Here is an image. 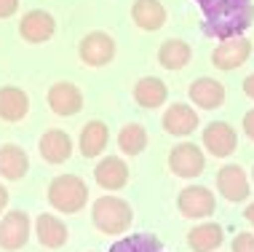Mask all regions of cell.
<instances>
[{"label":"cell","instance_id":"cell-1","mask_svg":"<svg viewBox=\"0 0 254 252\" xmlns=\"http://www.w3.org/2000/svg\"><path fill=\"white\" fill-rule=\"evenodd\" d=\"M206 13V30L217 38H236L252 24V0H198Z\"/></svg>","mask_w":254,"mask_h":252},{"label":"cell","instance_id":"cell-2","mask_svg":"<svg viewBox=\"0 0 254 252\" xmlns=\"http://www.w3.org/2000/svg\"><path fill=\"white\" fill-rule=\"evenodd\" d=\"M91 220L94 226H97V231H102V234H126L128 226H131L134 220V209L131 204H128L126 199H121V196H102V199L94 201L91 207Z\"/></svg>","mask_w":254,"mask_h":252},{"label":"cell","instance_id":"cell-3","mask_svg":"<svg viewBox=\"0 0 254 252\" xmlns=\"http://www.w3.org/2000/svg\"><path fill=\"white\" fill-rule=\"evenodd\" d=\"M49 204L57 212L75 215L88 204V185L78 174H59L49 185Z\"/></svg>","mask_w":254,"mask_h":252},{"label":"cell","instance_id":"cell-4","mask_svg":"<svg viewBox=\"0 0 254 252\" xmlns=\"http://www.w3.org/2000/svg\"><path fill=\"white\" fill-rule=\"evenodd\" d=\"M217 207V199L209 188L203 185H188L180 190L177 196V209H180L182 217H190V220H201V217H209Z\"/></svg>","mask_w":254,"mask_h":252},{"label":"cell","instance_id":"cell-5","mask_svg":"<svg viewBox=\"0 0 254 252\" xmlns=\"http://www.w3.org/2000/svg\"><path fill=\"white\" fill-rule=\"evenodd\" d=\"M30 242V215L24 209H13L0 220V250L16 252Z\"/></svg>","mask_w":254,"mask_h":252},{"label":"cell","instance_id":"cell-6","mask_svg":"<svg viewBox=\"0 0 254 252\" xmlns=\"http://www.w3.org/2000/svg\"><path fill=\"white\" fill-rule=\"evenodd\" d=\"M169 169L177 177H198L206 169V156L193 142H180L169 153Z\"/></svg>","mask_w":254,"mask_h":252},{"label":"cell","instance_id":"cell-7","mask_svg":"<svg viewBox=\"0 0 254 252\" xmlns=\"http://www.w3.org/2000/svg\"><path fill=\"white\" fill-rule=\"evenodd\" d=\"M78 54L86 65L91 67H102L107 62H113L115 57V40L107 35V32H88V35L80 40Z\"/></svg>","mask_w":254,"mask_h":252},{"label":"cell","instance_id":"cell-8","mask_svg":"<svg viewBox=\"0 0 254 252\" xmlns=\"http://www.w3.org/2000/svg\"><path fill=\"white\" fill-rule=\"evenodd\" d=\"M236 145H238V134L225 121H214V124L203 129V148L211 156H217V159H228L236 151Z\"/></svg>","mask_w":254,"mask_h":252},{"label":"cell","instance_id":"cell-9","mask_svg":"<svg viewBox=\"0 0 254 252\" xmlns=\"http://www.w3.org/2000/svg\"><path fill=\"white\" fill-rule=\"evenodd\" d=\"M49 105L57 115H78L83 110V94L70 81H59L49 88Z\"/></svg>","mask_w":254,"mask_h":252},{"label":"cell","instance_id":"cell-10","mask_svg":"<svg viewBox=\"0 0 254 252\" xmlns=\"http://www.w3.org/2000/svg\"><path fill=\"white\" fill-rule=\"evenodd\" d=\"M252 54V40L246 38H228L222 46H217L214 54H211V65L219 67V70H236L241 67Z\"/></svg>","mask_w":254,"mask_h":252},{"label":"cell","instance_id":"cell-11","mask_svg":"<svg viewBox=\"0 0 254 252\" xmlns=\"http://www.w3.org/2000/svg\"><path fill=\"white\" fill-rule=\"evenodd\" d=\"M217 190L228 201H244L249 196V177L238 164H225L217 172Z\"/></svg>","mask_w":254,"mask_h":252},{"label":"cell","instance_id":"cell-12","mask_svg":"<svg viewBox=\"0 0 254 252\" xmlns=\"http://www.w3.org/2000/svg\"><path fill=\"white\" fill-rule=\"evenodd\" d=\"M38 151L43 156V161H49V164H64L72 156V140H70V134L62 132V129H49V132L40 137Z\"/></svg>","mask_w":254,"mask_h":252},{"label":"cell","instance_id":"cell-13","mask_svg":"<svg viewBox=\"0 0 254 252\" xmlns=\"http://www.w3.org/2000/svg\"><path fill=\"white\" fill-rule=\"evenodd\" d=\"M94 180H97V185L105 188V190H121L128 182L126 161L118 159V156H107V159H102L97 164V169H94Z\"/></svg>","mask_w":254,"mask_h":252},{"label":"cell","instance_id":"cell-14","mask_svg":"<svg viewBox=\"0 0 254 252\" xmlns=\"http://www.w3.org/2000/svg\"><path fill=\"white\" fill-rule=\"evenodd\" d=\"M195 126H198V113L190 105L177 102V105H171L169 110L163 113V129H166V134L188 137V134L195 132Z\"/></svg>","mask_w":254,"mask_h":252},{"label":"cell","instance_id":"cell-15","mask_svg":"<svg viewBox=\"0 0 254 252\" xmlns=\"http://www.w3.org/2000/svg\"><path fill=\"white\" fill-rule=\"evenodd\" d=\"M54 30H57V22H54V16L49 11H30V13H24V19L19 22V32H22V38L30 40V43H43V40H49L54 35Z\"/></svg>","mask_w":254,"mask_h":252},{"label":"cell","instance_id":"cell-16","mask_svg":"<svg viewBox=\"0 0 254 252\" xmlns=\"http://www.w3.org/2000/svg\"><path fill=\"white\" fill-rule=\"evenodd\" d=\"M35 234H38V242L43 244V247H49V250L64 247L67 239H70V231H67V226L59 220L57 215H51V212H43L35 220Z\"/></svg>","mask_w":254,"mask_h":252},{"label":"cell","instance_id":"cell-17","mask_svg":"<svg viewBox=\"0 0 254 252\" xmlns=\"http://www.w3.org/2000/svg\"><path fill=\"white\" fill-rule=\"evenodd\" d=\"M190 99L193 105L203 107V110H214L225 102V86L217 78H198L190 86Z\"/></svg>","mask_w":254,"mask_h":252},{"label":"cell","instance_id":"cell-18","mask_svg":"<svg viewBox=\"0 0 254 252\" xmlns=\"http://www.w3.org/2000/svg\"><path fill=\"white\" fill-rule=\"evenodd\" d=\"M131 19L142 30H161L166 24V8L161 5V0H134L131 5Z\"/></svg>","mask_w":254,"mask_h":252},{"label":"cell","instance_id":"cell-19","mask_svg":"<svg viewBox=\"0 0 254 252\" xmlns=\"http://www.w3.org/2000/svg\"><path fill=\"white\" fill-rule=\"evenodd\" d=\"M225 242V231L217 223H201L193 231H188V247L193 252H214Z\"/></svg>","mask_w":254,"mask_h":252},{"label":"cell","instance_id":"cell-20","mask_svg":"<svg viewBox=\"0 0 254 252\" xmlns=\"http://www.w3.org/2000/svg\"><path fill=\"white\" fill-rule=\"evenodd\" d=\"M107 142H110L107 124H102V121H88V124L83 126V132H80L78 148H80V153H83L86 159H97V156L107 148Z\"/></svg>","mask_w":254,"mask_h":252},{"label":"cell","instance_id":"cell-21","mask_svg":"<svg viewBox=\"0 0 254 252\" xmlns=\"http://www.w3.org/2000/svg\"><path fill=\"white\" fill-rule=\"evenodd\" d=\"M30 113V97L16 86L0 88V118L3 121H22Z\"/></svg>","mask_w":254,"mask_h":252},{"label":"cell","instance_id":"cell-22","mask_svg":"<svg viewBox=\"0 0 254 252\" xmlns=\"http://www.w3.org/2000/svg\"><path fill=\"white\" fill-rule=\"evenodd\" d=\"M30 172V159L19 145H3L0 148V174L5 180H22Z\"/></svg>","mask_w":254,"mask_h":252},{"label":"cell","instance_id":"cell-23","mask_svg":"<svg viewBox=\"0 0 254 252\" xmlns=\"http://www.w3.org/2000/svg\"><path fill=\"white\" fill-rule=\"evenodd\" d=\"M190 57H193V49L180 38L163 40V46L158 49V62L166 67V70H182L190 62Z\"/></svg>","mask_w":254,"mask_h":252},{"label":"cell","instance_id":"cell-24","mask_svg":"<svg viewBox=\"0 0 254 252\" xmlns=\"http://www.w3.org/2000/svg\"><path fill=\"white\" fill-rule=\"evenodd\" d=\"M166 97H169V88L161 78L147 76L134 86V99H136V105H142V107H158V105L166 102Z\"/></svg>","mask_w":254,"mask_h":252},{"label":"cell","instance_id":"cell-25","mask_svg":"<svg viewBox=\"0 0 254 252\" xmlns=\"http://www.w3.org/2000/svg\"><path fill=\"white\" fill-rule=\"evenodd\" d=\"M118 148L126 156H139L147 148V132L139 124H126L118 132Z\"/></svg>","mask_w":254,"mask_h":252},{"label":"cell","instance_id":"cell-26","mask_svg":"<svg viewBox=\"0 0 254 252\" xmlns=\"http://www.w3.org/2000/svg\"><path fill=\"white\" fill-rule=\"evenodd\" d=\"M110 252H163L161 242L150 234H136V236H123L110 247Z\"/></svg>","mask_w":254,"mask_h":252},{"label":"cell","instance_id":"cell-27","mask_svg":"<svg viewBox=\"0 0 254 252\" xmlns=\"http://www.w3.org/2000/svg\"><path fill=\"white\" fill-rule=\"evenodd\" d=\"M233 252H254V234H238L230 244Z\"/></svg>","mask_w":254,"mask_h":252},{"label":"cell","instance_id":"cell-28","mask_svg":"<svg viewBox=\"0 0 254 252\" xmlns=\"http://www.w3.org/2000/svg\"><path fill=\"white\" fill-rule=\"evenodd\" d=\"M16 8H19V0H0V19L16 13Z\"/></svg>","mask_w":254,"mask_h":252},{"label":"cell","instance_id":"cell-29","mask_svg":"<svg viewBox=\"0 0 254 252\" xmlns=\"http://www.w3.org/2000/svg\"><path fill=\"white\" fill-rule=\"evenodd\" d=\"M244 134L249 140H254V110H249L244 115Z\"/></svg>","mask_w":254,"mask_h":252},{"label":"cell","instance_id":"cell-30","mask_svg":"<svg viewBox=\"0 0 254 252\" xmlns=\"http://www.w3.org/2000/svg\"><path fill=\"white\" fill-rule=\"evenodd\" d=\"M244 94H246L249 99H254V76H249V78L244 81Z\"/></svg>","mask_w":254,"mask_h":252},{"label":"cell","instance_id":"cell-31","mask_svg":"<svg viewBox=\"0 0 254 252\" xmlns=\"http://www.w3.org/2000/svg\"><path fill=\"white\" fill-rule=\"evenodd\" d=\"M5 207H8V190H5V185L0 182V215H3Z\"/></svg>","mask_w":254,"mask_h":252},{"label":"cell","instance_id":"cell-32","mask_svg":"<svg viewBox=\"0 0 254 252\" xmlns=\"http://www.w3.org/2000/svg\"><path fill=\"white\" fill-rule=\"evenodd\" d=\"M244 217H246V223H249V226L254 228V204H249V207H246V212H244Z\"/></svg>","mask_w":254,"mask_h":252},{"label":"cell","instance_id":"cell-33","mask_svg":"<svg viewBox=\"0 0 254 252\" xmlns=\"http://www.w3.org/2000/svg\"><path fill=\"white\" fill-rule=\"evenodd\" d=\"M252 177H254V169H252Z\"/></svg>","mask_w":254,"mask_h":252}]
</instances>
